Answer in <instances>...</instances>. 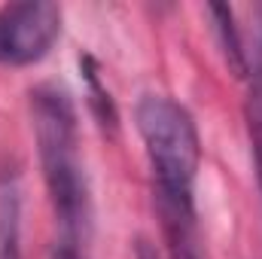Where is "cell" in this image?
Segmentation results:
<instances>
[{"mask_svg":"<svg viewBox=\"0 0 262 259\" xmlns=\"http://www.w3.org/2000/svg\"><path fill=\"white\" fill-rule=\"evenodd\" d=\"M31 98H34L31 110H34L37 153H40L46 189L61 226V244L79 247V241L89 232L92 201H89V183L76 143V116L67 92L58 85H40Z\"/></svg>","mask_w":262,"mask_h":259,"instance_id":"cell-1","label":"cell"},{"mask_svg":"<svg viewBox=\"0 0 262 259\" xmlns=\"http://www.w3.org/2000/svg\"><path fill=\"white\" fill-rule=\"evenodd\" d=\"M162 213H195L201 140L192 113L168 95H143L134 110Z\"/></svg>","mask_w":262,"mask_h":259,"instance_id":"cell-2","label":"cell"},{"mask_svg":"<svg viewBox=\"0 0 262 259\" xmlns=\"http://www.w3.org/2000/svg\"><path fill=\"white\" fill-rule=\"evenodd\" d=\"M61 34V9L49 0L0 6V64L28 67L49 55Z\"/></svg>","mask_w":262,"mask_h":259,"instance_id":"cell-3","label":"cell"},{"mask_svg":"<svg viewBox=\"0 0 262 259\" xmlns=\"http://www.w3.org/2000/svg\"><path fill=\"white\" fill-rule=\"evenodd\" d=\"M0 259H21V189L9 174L0 177Z\"/></svg>","mask_w":262,"mask_h":259,"instance_id":"cell-4","label":"cell"},{"mask_svg":"<svg viewBox=\"0 0 262 259\" xmlns=\"http://www.w3.org/2000/svg\"><path fill=\"white\" fill-rule=\"evenodd\" d=\"M207 12H210V18H213V28H216L220 46H223V52H226L229 70H232L238 79L250 76V52L244 49V40H241V34H238V25H235L232 9H229L226 3H210Z\"/></svg>","mask_w":262,"mask_h":259,"instance_id":"cell-5","label":"cell"},{"mask_svg":"<svg viewBox=\"0 0 262 259\" xmlns=\"http://www.w3.org/2000/svg\"><path fill=\"white\" fill-rule=\"evenodd\" d=\"M162 223H165L171 259H204L195 213H162Z\"/></svg>","mask_w":262,"mask_h":259,"instance_id":"cell-6","label":"cell"},{"mask_svg":"<svg viewBox=\"0 0 262 259\" xmlns=\"http://www.w3.org/2000/svg\"><path fill=\"white\" fill-rule=\"evenodd\" d=\"M247 128L253 143V162H256V180L262 192V31L256 40V58L250 64V95H247Z\"/></svg>","mask_w":262,"mask_h":259,"instance_id":"cell-7","label":"cell"},{"mask_svg":"<svg viewBox=\"0 0 262 259\" xmlns=\"http://www.w3.org/2000/svg\"><path fill=\"white\" fill-rule=\"evenodd\" d=\"M134 259H159V253H156V247L149 244V241H137V247H134Z\"/></svg>","mask_w":262,"mask_h":259,"instance_id":"cell-8","label":"cell"},{"mask_svg":"<svg viewBox=\"0 0 262 259\" xmlns=\"http://www.w3.org/2000/svg\"><path fill=\"white\" fill-rule=\"evenodd\" d=\"M55 259H82L79 256V247H67V244H58V256Z\"/></svg>","mask_w":262,"mask_h":259,"instance_id":"cell-9","label":"cell"}]
</instances>
